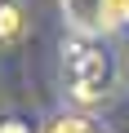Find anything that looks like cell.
<instances>
[{"label":"cell","instance_id":"3","mask_svg":"<svg viewBox=\"0 0 129 133\" xmlns=\"http://www.w3.org/2000/svg\"><path fill=\"white\" fill-rule=\"evenodd\" d=\"M22 27H27L22 5H18V0H0V44H18L22 40Z\"/></svg>","mask_w":129,"mask_h":133},{"label":"cell","instance_id":"1","mask_svg":"<svg viewBox=\"0 0 129 133\" xmlns=\"http://www.w3.org/2000/svg\"><path fill=\"white\" fill-rule=\"evenodd\" d=\"M116 53L94 31H71L62 40V89L76 107H102L116 93Z\"/></svg>","mask_w":129,"mask_h":133},{"label":"cell","instance_id":"5","mask_svg":"<svg viewBox=\"0 0 129 133\" xmlns=\"http://www.w3.org/2000/svg\"><path fill=\"white\" fill-rule=\"evenodd\" d=\"M107 22H129V0H107Z\"/></svg>","mask_w":129,"mask_h":133},{"label":"cell","instance_id":"2","mask_svg":"<svg viewBox=\"0 0 129 133\" xmlns=\"http://www.w3.org/2000/svg\"><path fill=\"white\" fill-rule=\"evenodd\" d=\"M62 9H67V18H71L76 31L102 36V31L111 27V22H107V0H62Z\"/></svg>","mask_w":129,"mask_h":133},{"label":"cell","instance_id":"6","mask_svg":"<svg viewBox=\"0 0 129 133\" xmlns=\"http://www.w3.org/2000/svg\"><path fill=\"white\" fill-rule=\"evenodd\" d=\"M0 133H31V129H27L22 120H14V115H9V120H0Z\"/></svg>","mask_w":129,"mask_h":133},{"label":"cell","instance_id":"4","mask_svg":"<svg viewBox=\"0 0 129 133\" xmlns=\"http://www.w3.org/2000/svg\"><path fill=\"white\" fill-rule=\"evenodd\" d=\"M49 133H107L102 124H94L89 115H62V120H53L49 124Z\"/></svg>","mask_w":129,"mask_h":133}]
</instances>
